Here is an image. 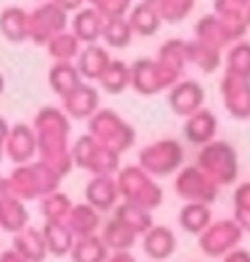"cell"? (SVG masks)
<instances>
[{
    "label": "cell",
    "mask_w": 250,
    "mask_h": 262,
    "mask_svg": "<svg viewBox=\"0 0 250 262\" xmlns=\"http://www.w3.org/2000/svg\"><path fill=\"white\" fill-rule=\"evenodd\" d=\"M158 61H162L164 66H168L170 70L178 72L182 76L184 68L189 66V53H186V41L184 39H178V37H172L168 41H164L158 49V55H156Z\"/></svg>",
    "instance_id": "23"
},
{
    "label": "cell",
    "mask_w": 250,
    "mask_h": 262,
    "mask_svg": "<svg viewBox=\"0 0 250 262\" xmlns=\"http://www.w3.org/2000/svg\"><path fill=\"white\" fill-rule=\"evenodd\" d=\"M68 12L53 0L39 2L29 12V39L35 45H47L55 35L68 31Z\"/></svg>",
    "instance_id": "5"
},
{
    "label": "cell",
    "mask_w": 250,
    "mask_h": 262,
    "mask_svg": "<svg viewBox=\"0 0 250 262\" xmlns=\"http://www.w3.org/2000/svg\"><path fill=\"white\" fill-rule=\"evenodd\" d=\"M88 6L96 8L105 18L111 16H127L131 8V0H86Z\"/></svg>",
    "instance_id": "26"
},
{
    "label": "cell",
    "mask_w": 250,
    "mask_h": 262,
    "mask_svg": "<svg viewBox=\"0 0 250 262\" xmlns=\"http://www.w3.org/2000/svg\"><path fill=\"white\" fill-rule=\"evenodd\" d=\"M111 55L109 49L100 43H92V45H84L76 57V68L82 76V80H90V82H98V78L102 76V72L107 70V66L111 63Z\"/></svg>",
    "instance_id": "13"
},
{
    "label": "cell",
    "mask_w": 250,
    "mask_h": 262,
    "mask_svg": "<svg viewBox=\"0 0 250 262\" xmlns=\"http://www.w3.org/2000/svg\"><path fill=\"white\" fill-rule=\"evenodd\" d=\"M57 6H61L66 12H76V10H80L82 6H84V2L86 0H53Z\"/></svg>",
    "instance_id": "27"
},
{
    "label": "cell",
    "mask_w": 250,
    "mask_h": 262,
    "mask_svg": "<svg viewBox=\"0 0 250 262\" xmlns=\"http://www.w3.org/2000/svg\"><path fill=\"white\" fill-rule=\"evenodd\" d=\"M80 49H82V43L70 29L59 33V35H55L45 45V51L53 61H74L78 57Z\"/></svg>",
    "instance_id": "22"
},
{
    "label": "cell",
    "mask_w": 250,
    "mask_h": 262,
    "mask_svg": "<svg viewBox=\"0 0 250 262\" xmlns=\"http://www.w3.org/2000/svg\"><path fill=\"white\" fill-rule=\"evenodd\" d=\"M127 20L133 29V35H141V37H150V35L158 33V29L164 23L156 4L139 2V0L135 4H131L129 12H127Z\"/></svg>",
    "instance_id": "16"
},
{
    "label": "cell",
    "mask_w": 250,
    "mask_h": 262,
    "mask_svg": "<svg viewBox=\"0 0 250 262\" xmlns=\"http://www.w3.org/2000/svg\"><path fill=\"white\" fill-rule=\"evenodd\" d=\"M184 135L191 143H199V145H207L209 141H213V135L217 131V117L213 115L211 108H199L197 113L189 115L184 119Z\"/></svg>",
    "instance_id": "14"
},
{
    "label": "cell",
    "mask_w": 250,
    "mask_h": 262,
    "mask_svg": "<svg viewBox=\"0 0 250 262\" xmlns=\"http://www.w3.org/2000/svg\"><path fill=\"white\" fill-rule=\"evenodd\" d=\"M182 76L156 57H141L131 63V88L139 94H158L170 90Z\"/></svg>",
    "instance_id": "4"
},
{
    "label": "cell",
    "mask_w": 250,
    "mask_h": 262,
    "mask_svg": "<svg viewBox=\"0 0 250 262\" xmlns=\"http://www.w3.org/2000/svg\"><path fill=\"white\" fill-rule=\"evenodd\" d=\"M4 151L16 164H25L27 160H31L37 151V135L33 125L27 123L12 125L4 141Z\"/></svg>",
    "instance_id": "11"
},
{
    "label": "cell",
    "mask_w": 250,
    "mask_h": 262,
    "mask_svg": "<svg viewBox=\"0 0 250 262\" xmlns=\"http://www.w3.org/2000/svg\"><path fill=\"white\" fill-rule=\"evenodd\" d=\"M0 35L10 43L29 39V12L23 6L10 4L0 10Z\"/></svg>",
    "instance_id": "15"
},
{
    "label": "cell",
    "mask_w": 250,
    "mask_h": 262,
    "mask_svg": "<svg viewBox=\"0 0 250 262\" xmlns=\"http://www.w3.org/2000/svg\"><path fill=\"white\" fill-rule=\"evenodd\" d=\"M199 162L205 164L207 168H217L223 172H236V151L227 141H209L207 145H203L201 154H199Z\"/></svg>",
    "instance_id": "17"
},
{
    "label": "cell",
    "mask_w": 250,
    "mask_h": 262,
    "mask_svg": "<svg viewBox=\"0 0 250 262\" xmlns=\"http://www.w3.org/2000/svg\"><path fill=\"white\" fill-rule=\"evenodd\" d=\"M158 12L162 16V20L166 23H178L184 16L191 14L195 0H160L158 4Z\"/></svg>",
    "instance_id": "25"
},
{
    "label": "cell",
    "mask_w": 250,
    "mask_h": 262,
    "mask_svg": "<svg viewBox=\"0 0 250 262\" xmlns=\"http://www.w3.org/2000/svg\"><path fill=\"white\" fill-rule=\"evenodd\" d=\"M72 158L84 168H90L94 172H107L115 166L117 151H113L111 147L96 141L90 133H86L76 139V143L72 147Z\"/></svg>",
    "instance_id": "6"
},
{
    "label": "cell",
    "mask_w": 250,
    "mask_h": 262,
    "mask_svg": "<svg viewBox=\"0 0 250 262\" xmlns=\"http://www.w3.org/2000/svg\"><path fill=\"white\" fill-rule=\"evenodd\" d=\"M2 186H4V182H2V180H0V188H2Z\"/></svg>",
    "instance_id": "32"
},
{
    "label": "cell",
    "mask_w": 250,
    "mask_h": 262,
    "mask_svg": "<svg viewBox=\"0 0 250 262\" xmlns=\"http://www.w3.org/2000/svg\"><path fill=\"white\" fill-rule=\"evenodd\" d=\"M4 92V76H2V72H0V94Z\"/></svg>",
    "instance_id": "29"
},
{
    "label": "cell",
    "mask_w": 250,
    "mask_h": 262,
    "mask_svg": "<svg viewBox=\"0 0 250 262\" xmlns=\"http://www.w3.org/2000/svg\"><path fill=\"white\" fill-rule=\"evenodd\" d=\"M219 90H221L223 106L234 119H242V121L250 119V80L248 78H240L225 72L221 78Z\"/></svg>",
    "instance_id": "7"
},
{
    "label": "cell",
    "mask_w": 250,
    "mask_h": 262,
    "mask_svg": "<svg viewBox=\"0 0 250 262\" xmlns=\"http://www.w3.org/2000/svg\"><path fill=\"white\" fill-rule=\"evenodd\" d=\"M246 29H248L246 18H230L209 12L195 23V39L205 41L217 49H227L230 45L242 39Z\"/></svg>",
    "instance_id": "3"
},
{
    "label": "cell",
    "mask_w": 250,
    "mask_h": 262,
    "mask_svg": "<svg viewBox=\"0 0 250 262\" xmlns=\"http://www.w3.org/2000/svg\"><path fill=\"white\" fill-rule=\"evenodd\" d=\"M10 131V125L6 119L0 117V158H2V151H4V141H6V135Z\"/></svg>",
    "instance_id": "28"
},
{
    "label": "cell",
    "mask_w": 250,
    "mask_h": 262,
    "mask_svg": "<svg viewBox=\"0 0 250 262\" xmlns=\"http://www.w3.org/2000/svg\"><path fill=\"white\" fill-rule=\"evenodd\" d=\"M33 129L41 162L53 172H66L74 160L68 147L70 117L59 106H43L33 117Z\"/></svg>",
    "instance_id": "1"
},
{
    "label": "cell",
    "mask_w": 250,
    "mask_h": 262,
    "mask_svg": "<svg viewBox=\"0 0 250 262\" xmlns=\"http://www.w3.org/2000/svg\"><path fill=\"white\" fill-rule=\"evenodd\" d=\"M98 86L109 94L123 92L127 86H131V66L123 59H111V63L98 78Z\"/></svg>",
    "instance_id": "20"
},
{
    "label": "cell",
    "mask_w": 250,
    "mask_h": 262,
    "mask_svg": "<svg viewBox=\"0 0 250 262\" xmlns=\"http://www.w3.org/2000/svg\"><path fill=\"white\" fill-rule=\"evenodd\" d=\"M186 53H189V63L197 66L205 74H211L221 63V49L199 39L186 41Z\"/></svg>",
    "instance_id": "19"
},
{
    "label": "cell",
    "mask_w": 250,
    "mask_h": 262,
    "mask_svg": "<svg viewBox=\"0 0 250 262\" xmlns=\"http://www.w3.org/2000/svg\"><path fill=\"white\" fill-rule=\"evenodd\" d=\"M139 2H150V4H158L160 0H139Z\"/></svg>",
    "instance_id": "31"
},
{
    "label": "cell",
    "mask_w": 250,
    "mask_h": 262,
    "mask_svg": "<svg viewBox=\"0 0 250 262\" xmlns=\"http://www.w3.org/2000/svg\"><path fill=\"white\" fill-rule=\"evenodd\" d=\"M47 82H49V88L61 98L84 80L74 61H53L47 72Z\"/></svg>",
    "instance_id": "18"
},
{
    "label": "cell",
    "mask_w": 250,
    "mask_h": 262,
    "mask_svg": "<svg viewBox=\"0 0 250 262\" xmlns=\"http://www.w3.org/2000/svg\"><path fill=\"white\" fill-rule=\"evenodd\" d=\"M41 2H47V0H41Z\"/></svg>",
    "instance_id": "33"
},
{
    "label": "cell",
    "mask_w": 250,
    "mask_h": 262,
    "mask_svg": "<svg viewBox=\"0 0 250 262\" xmlns=\"http://www.w3.org/2000/svg\"><path fill=\"white\" fill-rule=\"evenodd\" d=\"M100 39L105 41L107 47H117V49L127 47L131 43V39H133V29H131L127 16H111V18H105Z\"/></svg>",
    "instance_id": "21"
},
{
    "label": "cell",
    "mask_w": 250,
    "mask_h": 262,
    "mask_svg": "<svg viewBox=\"0 0 250 262\" xmlns=\"http://www.w3.org/2000/svg\"><path fill=\"white\" fill-rule=\"evenodd\" d=\"M139 158H141V164L148 166L150 170L166 172V170H172L180 162L182 147L176 139H158L150 143L148 147H143Z\"/></svg>",
    "instance_id": "10"
},
{
    "label": "cell",
    "mask_w": 250,
    "mask_h": 262,
    "mask_svg": "<svg viewBox=\"0 0 250 262\" xmlns=\"http://www.w3.org/2000/svg\"><path fill=\"white\" fill-rule=\"evenodd\" d=\"M102 25H105V16L96 8L82 6L80 10L74 12L70 31L80 39L82 45H92V43H98L100 41Z\"/></svg>",
    "instance_id": "12"
},
{
    "label": "cell",
    "mask_w": 250,
    "mask_h": 262,
    "mask_svg": "<svg viewBox=\"0 0 250 262\" xmlns=\"http://www.w3.org/2000/svg\"><path fill=\"white\" fill-rule=\"evenodd\" d=\"M225 72L250 80V41H236L225 53Z\"/></svg>",
    "instance_id": "24"
},
{
    "label": "cell",
    "mask_w": 250,
    "mask_h": 262,
    "mask_svg": "<svg viewBox=\"0 0 250 262\" xmlns=\"http://www.w3.org/2000/svg\"><path fill=\"white\" fill-rule=\"evenodd\" d=\"M166 100H168V106L172 108V113H176V115L186 119L189 115H193L199 108H203L205 88L193 78H180L168 90V98Z\"/></svg>",
    "instance_id": "8"
},
{
    "label": "cell",
    "mask_w": 250,
    "mask_h": 262,
    "mask_svg": "<svg viewBox=\"0 0 250 262\" xmlns=\"http://www.w3.org/2000/svg\"><path fill=\"white\" fill-rule=\"evenodd\" d=\"M100 108L98 88L90 82H80L68 94L61 96V111L70 119H90Z\"/></svg>",
    "instance_id": "9"
},
{
    "label": "cell",
    "mask_w": 250,
    "mask_h": 262,
    "mask_svg": "<svg viewBox=\"0 0 250 262\" xmlns=\"http://www.w3.org/2000/svg\"><path fill=\"white\" fill-rule=\"evenodd\" d=\"M246 23H248V27H250V6H248V10H246Z\"/></svg>",
    "instance_id": "30"
},
{
    "label": "cell",
    "mask_w": 250,
    "mask_h": 262,
    "mask_svg": "<svg viewBox=\"0 0 250 262\" xmlns=\"http://www.w3.org/2000/svg\"><path fill=\"white\" fill-rule=\"evenodd\" d=\"M88 133L117 154L127 149L135 139L133 127L113 108H98L88 119Z\"/></svg>",
    "instance_id": "2"
}]
</instances>
